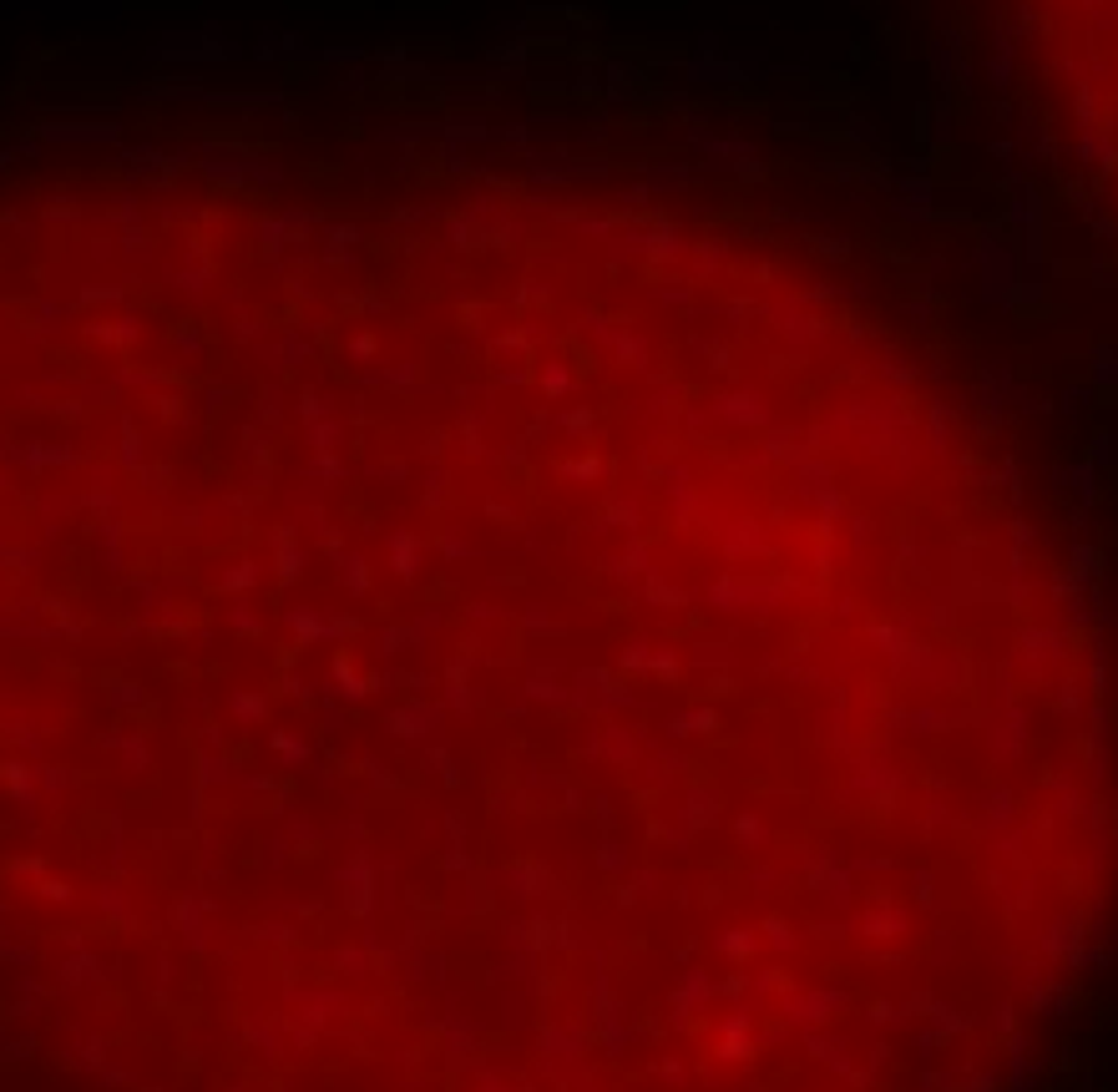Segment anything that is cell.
Here are the masks:
<instances>
[{
    "mask_svg": "<svg viewBox=\"0 0 1118 1092\" xmlns=\"http://www.w3.org/2000/svg\"><path fill=\"white\" fill-rule=\"evenodd\" d=\"M982 269H987V299H1003L1012 284V249H1003L997 238L982 243Z\"/></svg>",
    "mask_w": 1118,
    "mask_h": 1092,
    "instance_id": "obj_1",
    "label": "cell"
}]
</instances>
